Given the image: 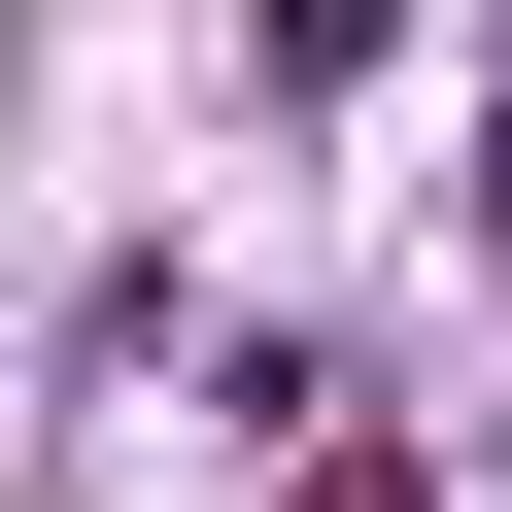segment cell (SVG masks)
Segmentation results:
<instances>
[]
</instances>
